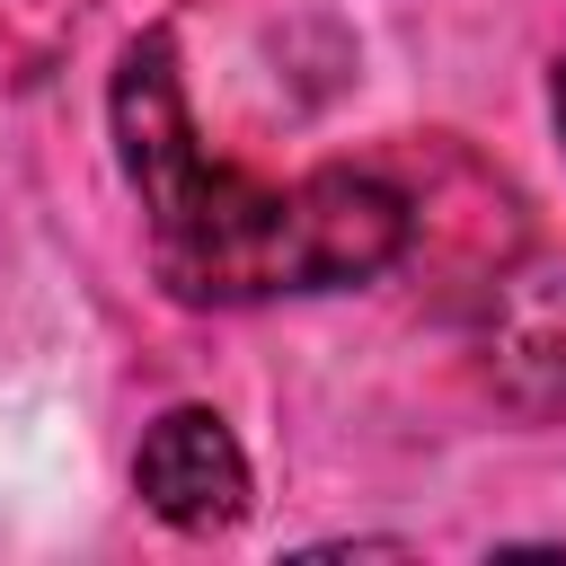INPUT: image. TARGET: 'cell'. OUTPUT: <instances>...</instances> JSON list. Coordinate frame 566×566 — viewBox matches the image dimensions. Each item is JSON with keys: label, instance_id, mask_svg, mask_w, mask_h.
I'll return each mask as SVG.
<instances>
[{"label": "cell", "instance_id": "cell-3", "mask_svg": "<svg viewBox=\"0 0 566 566\" xmlns=\"http://www.w3.org/2000/svg\"><path fill=\"white\" fill-rule=\"evenodd\" d=\"M486 371L522 416H566V256H531L486 292Z\"/></svg>", "mask_w": 566, "mask_h": 566}, {"label": "cell", "instance_id": "cell-2", "mask_svg": "<svg viewBox=\"0 0 566 566\" xmlns=\"http://www.w3.org/2000/svg\"><path fill=\"white\" fill-rule=\"evenodd\" d=\"M133 486L168 531H230L248 513V451L212 407H168L142 433Z\"/></svg>", "mask_w": 566, "mask_h": 566}, {"label": "cell", "instance_id": "cell-1", "mask_svg": "<svg viewBox=\"0 0 566 566\" xmlns=\"http://www.w3.org/2000/svg\"><path fill=\"white\" fill-rule=\"evenodd\" d=\"M115 159L124 186L142 195L150 265L186 310H248L283 292L371 283L407 256L416 230V203L371 168H318L301 186H265L203 159L168 35H142L115 71Z\"/></svg>", "mask_w": 566, "mask_h": 566}, {"label": "cell", "instance_id": "cell-4", "mask_svg": "<svg viewBox=\"0 0 566 566\" xmlns=\"http://www.w3.org/2000/svg\"><path fill=\"white\" fill-rule=\"evenodd\" d=\"M548 106H557V133H566V53H557V80H548Z\"/></svg>", "mask_w": 566, "mask_h": 566}]
</instances>
